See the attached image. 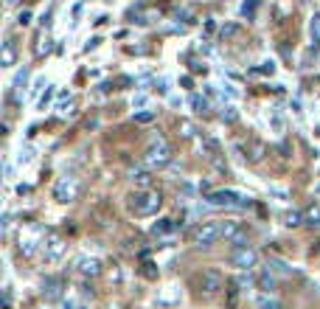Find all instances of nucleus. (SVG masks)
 Masks as SVG:
<instances>
[{"instance_id":"1a4fd4ad","label":"nucleus","mask_w":320,"mask_h":309,"mask_svg":"<svg viewBox=\"0 0 320 309\" xmlns=\"http://www.w3.org/2000/svg\"><path fill=\"white\" fill-rule=\"evenodd\" d=\"M222 284H225V278H222V273L219 270H205L203 276H199V289H203L205 295H213V293H219L222 289Z\"/></svg>"},{"instance_id":"a878e982","label":"nucleus","mask_w":320,"mask_h":309,"mask_svg":"<svg viewBox=\"0 0 320 309\" xmlns=\"http://www.w3.org/2000/svg\"><path fill=\"white\" fill-rule=\"evenodd\" d=\"M272 287H275V278H272L270 273H264V276H262V289H264V293H270Z\"/></svg>"},{"instance_id":"20e7f679","label":"nucleus","mask_w":320,"mask_h":309,"mask_svg":"<svg viewBox=\"0 0 320 309\" xmlns=\"http://www.w3.org/2000/svg\"><path fill=\"white\" fill-rule=\"evenodd\" d=\"M219 239H222V225L219 222H203L191 234V242L197 247H211V245H216Z\"/></svg>"},{"instance_id":"f257e3e1","label":"nucleus","mask_w":320,"mask_h":309,"mask_svg":"<svg viewBox=\"0 0 320 309\" xmlns=\"http://www.w3.org/2000/svg\"><path fill=\"white\" fill-rule=\"evenodd\" d=\"M163 205V194L155 191V188H144V191H135L129 197V211L135 217H155Z\"/></svg>"},{"instance_id":"9b49d317","label":"nucleus","mask_w":320,"mask_h":309,"mask_svg":"<svg viewBox=\"0 0 320 309\" xmlns=\"http://www.w3.org/2000/svg\"><path fill=\"white\" fill-rule=\"evenodd\" d=\"M76 267H79L82 276H98V273H102V261H98V259H87V256H82L79 261H76Z\"/></svg>"},{"instance_id":"39448f33","label":"nucleus","mask_w":320,"mask_h":309,"mask_svg":"<svg viewBox=\"0 0 320 309\" xmlns=\"http://www.w3.org/2000/svg\"><path fill=\"white\" fill-rule=\"evenodd\" d=\"M76 194H79V180L73 175H65L53 183V200L56 203H73Z\"/></svg>"},{"instance_id":"423d86ee","label":"nucleus","mask_w":320,"mask_h":309,"mask_svg":"<svg viewBox=\"0 0 320 309\" xmlns=\"http://www.w3.org/2000/svg\"><path fill=\"white\" fill-rule=\"evenodd\" d=\"M228 261L236 267V270L245 273V270H253V267L258 264V253H256V250H250V247H236V250L230 253V259H228Z\"/></svg>"},{"instance_id":"b1692460","label":"nucleus","mask_w":320,"mask_h":309,"mask_svg":"<svg viewBox=\"0 0 320 309\" xmlns=\"http://www.w3.org/2000/svg\"><path fill=\"white\" fill-rule=\"evenodd\" d=\"M284 222H287V225H301V222H304V214H301V211H289L287 217H284Z\"/></svg>"},{"instance_id":"a211bd4d","label":"nucleus","mask_w":320,"mask_h":309,"mask_svg":"<svg viewBox=\"0 0 320 309\" xmlns=\"http://www.w3.org/2000/svg\"><path fill=\"white\" fill-rule=\"evenodd\" d=\"M177 295H180V289H177V287H171V293L160 295V298H157V304H160V306H169V304H174V301H177Z\"/></svg>"},{"instance_id":"393cba45","label":"nucleus","mask_w":320,"mask_h":309,"mask_svg":"<svg viewBox=\"0 0 320 309\" xmlns=\"http://www.w3.org/2000/svg\"><path fill=\"white\" fill-rule=\"evenodd\" d=\"M135 121H138V124H149V121H155V112L144 110V112H138V115H135Z\"/></svg>"},{"instance_id":"bb28decb","label":"nucleus","mask_w":320,"mask_h":309,"mask_svg":"<svg viewBox=\"0 0 320 309\" xmlns=\"http://www.w3.org/2000/svg\"><path fill=\"white\" fill-rule=\"evenodd\" d=\"M17 23H20V26H28V23H31V11L23 9L20 14H17Z\"/></svg>"},{"instance_id":"9d476101","label":"nucleus","mask_w":320,"mask_h":309,"mask_svg":"<svg viewBox=\"0 0 320 309\" xmlns=\"http://www.w3.org/2000/svg\"><path fill=\"white\" fill-rule=\"evenodd\" d=\"M62 289H65V281L59 276H45L43 278V295H45V301H59V298H62Z\"/></svg>"},{"instance_id":"6e6552de","label":"nucleus","mask_w":320,"mask_h":309,"mask_svg":"<svg viewBox=\"0 0 320 309\" xmlns=\"http://www.w3.org/2000/svg\"><path fill=\"white\" fill-rule=\"evenodd\" d=\"M205 200H208V205H225V208L245 205V197H242V194H236V191H211Z\"/></svg>"},{"instance_id":"c756f323","label":"nucleus","mask_w":320,"mask_h":309,"mask_svg":"<svg viewBox=\"0 0 320 309\" xmlns=\"http://www.w3.org/2000/svg\"><path fill=\"white\" fill-rule=\"evenodd\" d=\"M236 31H239L236 26H225V28H222V37H233Z\"/></svg>"},{"instance_id":"f3484780","label":"nucleus","mask_w":320,"mask_h":309,"mask_svg":"<svg viewBox=\"0 0 320 309\" xmlns=\"http://www.w3.org/2000/svg\"><path fill=\"white\" fill-rule=\"evenodd\" d=\"M48 51H51V37L43 31V37H39V43H37V56H45Z\"/></svg>"},{"instance_id":"72a5a7b5","label":"nucleus","mask_w":320,"mask_h":309,"mask_svg":"<svg viewBox=\"0 0 320 309\" xmlns=\"http://www.w3.org/2000/svg\"><path fill=\"white\" fill-rule=\"evenodd\" d=\"M65 309H73V304H70V301H68V304H65Z\"/></svg>"},{"instance_id":"f704fd0d","label":"nucleus","mask_w":320,"mask_h":309,"mask_svg":"<svg viewBox=\"0 0 320 309\" xmlns=\"http://www.w3.org/2000/svg\"><path fill=\"white\" fill-rule=\"evenodd\" d=\"M6 3H9V6H14V3H17V0H6Z\"/></svg>"},{"instance_id":"473e14b6","label":"nucleus","mask_w":320,"mask_h":309,"mask_svg":"<svg viewBox=\"0 0 320 309\" xmlns=\"http://www.w3.org/2000/svg\"><path fill=\"white\" fill-rule=\"evenodd\" d=\"M180 129H183V135H186V138H188V135H194V132H191V124H183Z\"/></svg>"},{"instance_id":"6ab92c4d","label":"nucleus","mask_w":320,"mask_h":309,"mask_svg":"<svg viewBox=\"0 0 320 309\" xmlns=\"http://www.w3.org/2000/svg\"><path fill=\"white\" fill-rule=\"evenodd\" d=\"M191 107H194V112H205V110H208V99H203V96L194 93V96H191Z\"/></svg>"},{"instance_id":"f8f14e48","label":"nucleus","mask_w":320,"mask_h":309,"mask_svg":"<svg viewBox=\"0 0 320 309\" xmlns=\"http://www.w3.org/2000/svg\"><path fill=\"white\" fill-rule=\"evenodd\" d=\"M14 62H17V45H14V40H6L3 51H0V65H3V68H11Z\"/></svg>"},{"instance_id":"f03ea898","label":"nucleus","mask_w":320,"mask_h":309,"mask_svg":"<svg viewBox=\"0 0 320 309\" xmlns=\"http://www.w3.org/2000/svg\"><path fill=\"white\" fill-rule=\"evenodd\" d=\"M144 160H146V166H149V169H163V166H169L171 163V146H169V141H166L163 135H157V138L146 146Z\"/></svg>"},{"instance_id":"dca6fc26","label":"nucleus","mask_w":320,"mask_h":309,"mask_svg":"<svg viewBox=\"0 0 320 309\" xmlns=\"http://www.w3.org/2000/svg\"><path fill=\"white\" fill-rule=\"evenodd\" d=\"M236 230H242V222H236V219L225 222V225H222V236H225V242H230V236H233Z\"/></svg>"},{"instance_id":"412c9836","label":"nucleus","mask_w":320,"mask_h":309,"mask_svg":"<svg viewBox=\"0 0 320 309\" xmlns=\"http://www.w3.org/2000/svg\"><path fill=\"white\" fill-rule=\"evenodd\" d=\"M306 225H320V208H309V211L304 214Z\"/></svg>"},{"instance_id":"0eeeda50","label":"nucleus","mask_w":320,"mask_h":309,"mask_svg":"<svg viewBox=\"0 0 320 309\" xmlns=\"http://www.w3.org/2000/svg\"><path fill=\"white\" fill-rule=\"evenodd\" d=\"M62 253H65V239L59 234H48L45 236V242H43V256L45 261H59L62 259Z\"/></svg>"},{"instance_id":"cd10ccee","label":"nucleus","mask_w":320,"mask_h":309,"mask_svg":"<svg viewBox=\"0 0 320 309\" xmlns=\"http://www.w3.org/2000/svg\"><path fill=\"white\" fill-rule=\"evenodd\" d=\"M222 121H236V112H233V107H225V110H222Z\"/></svg>"},{"instance_id":"ddd939ff","label":"nucleus","mask_w":320,"mask_h":309,"mask_svg":"<svg viewBox=\"0 0 320 309\" xmlns=\"http://www.w3.org/2000/svg\"><path fill=\"white\" fill-rule=\"evenodd\" d=\"M256 306H258V309H281V301L264 293V295H258V298H256Z\"/></svg>"},{"instance_id":"5701e85b","label":"nucleus","mask_w":320,"mask_h":309,"mask_svg":"<svg viewBox=\"0 0 320 309\" xmlns=\"http://www.w3.org/2000/svg\"><path fill=\"white\" fill-rule=\"evenodd\" d=\"M256 6H258V0H245V3H242V14L253 17V14H256Z\"/></svg>"},{"instance_id":"c85d7f7f","label":"nucleus","mask_w":320,"mask_h":309,"mask_svg":"<svg viewBox=\"0 0 320 309\" xmlns=\"http://www.w3.org/2000/svg\"><path fill=\"white\" fill-rule=\"evenodd\" d=\"M51 93H53V90H51V87H48V90H45V96H43V99H39V110H45V104H48V102H51Z\"/></svg>"},{"instance_id":"7ed1b4c3","label":"nucleus","mask_w":320,"mask_h":309,"mask_svg":"<svg viewBox=\"0 0 320 309\" xmlns=\"http://www.w3.org/2000/svg\"><path fill=\"white\" fill-rule=\"evenodd\" d=\"M45 236H48V230H45L43 225H28L26 230H20V250H23V256H34L37 247H43Z\"/></svg>"},{"instance_id":"7c9ffc66","label":"nucleus","mask_w":320,"mask_h":309,"mask_svg":"<svg viewBox=\"0 0 320 309\" xmlns=\"http://www.w3.org/2000/svg\"><path fill=\"white\" fill-rule=\"evenodd\" d=\"M258 70H262V73H272V70H275V62H264Z\"/></svg>"},{"instance_id":"2f4dec72","label":"nucleus","mask_w":320,"mask_h":309,"mask_svg":"<svg viewBox=\"0 0 320 309\" xmlns=\"http://www.w3.org/2000/svg\"><path fill=\"white\" fill-rule=\"evenodd\" d=\"M28 160H31V152H28V149L20 152V163H28Z\"/></svg>"},{"instance_id":"4be33fe9","label":"nucleus","mask_w":320,"mask_h":309,"mask_svg":"<svg viewBox=\"0 0 320 309\" xmlns=\"http://www.w3.org/2000/svg\"><path fill=\"white\" fill-rule=\"evenodd\" d=\"M26 82H28V68H23L20 73H17V79H14V90L20 93L23 87H26Z\"/></svg>"},{"instance_id":"4468645a","label":"nucleus","mask_w":320,"mask_h":309,"mask_svg":"<svg viewBox=\"0 0 320 309\" xmlns=\"http://www.w3.org/2000/svg\"><path fill=\"white\" fill-rule=\"evenodd\" d=\"M129 177H132V183H141V186H146V183L152 180V177H149V171H146V169H141V166L129 169Z\"/></svg>"},{"instance_id":"aec40b11","label":"nucleus","mask_w":320,"mask_h":309,"mask_svg":"<svg viewBox=\"0 0 320 309\" xmlns=\"http://www.w3.org/2000/svg\"><path fill=\"white\" fill-rule=\"evenodd\" d=\"M262 158H264V144H256V141H253L250 144V160L256 163V160H262Z\"/></svg>"},{"instance_id":"2eb2a0df","label":"nucleus","mask_w":320,"mask_h":309,"mask_svg":"<svg viewBox=\"0 0 320 309\" xmlns=\"http://www.w3.org/2000/svg\"><path fill=\"white\" fill-rule=\"evenodd\" d=\"M166 230H174V222H171V219H157V222L152 225V234L155 236H163Z\"/></svg>"}]
</instances>
